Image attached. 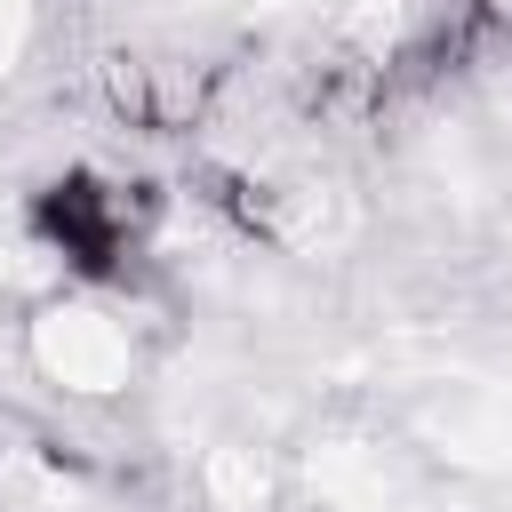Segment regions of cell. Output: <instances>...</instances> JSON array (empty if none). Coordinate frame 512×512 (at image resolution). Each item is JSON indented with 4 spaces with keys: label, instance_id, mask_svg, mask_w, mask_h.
Segmentation results:
<instances>
[{
    "label": "cell",
    "instance_id": "cell-1",
    "mask_svg": "<svg viewBox=\"0 0 512 512\" xmlns=\"http://www.w3.org/2000/svg\"><path fill=\"white\" fill-rule=\"evenodd\" d=\"M32 360L48 368V384L64 392H120L136 376V344L112 312L96 304H56L32 320Z\"/></svg>",
    "mask_w": 512,
    "mask_h": 512
}]
</instances>
